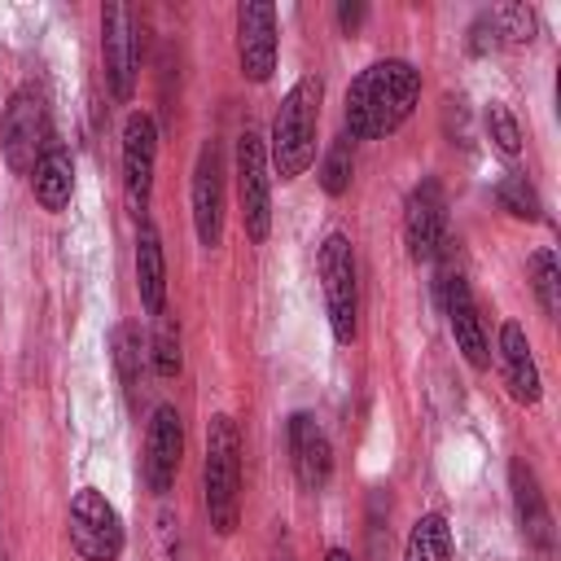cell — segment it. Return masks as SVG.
I'll return each mask as SVG.
<instances>
[{
    "mask_svg": "<svg viewBox=\"0 0 561 561\" xmlns=\"http://www.w3.org/2000/svg\"><path fill=\"white\" fill-rule=\"evenodd\" d=\"M416 101H421V75L412 61H403V57L373 61L346 88V110H342L346 136L351 140H381L408 123Z\"/></svg>",
    "mask_w": 561,
    "mask_h": 561,
    "instance_id": "obj_1",
    "label": "cell"
},
{
    "mask_svg": "<svg viewBox=\"0 0 561 561\" xmlns=\"http://www.w3.org/2000/svg\"><path fill=\"white\" fill-rule=\"evenodd\" d=\"M320 101H324V79L302 75L285 96L272 118L267 136V167L289 184L316 162V131H320Z\"/></svg>",
    "mask_w": 561,
    "mask_h": 561,
    "instance_id": "obj_2",
    "label": "cell"
},
{
    "mask_svg": "<svg viewBox=\"0 0 561 561\" xmlns=\"http://www.w3.org/2000/svg\"><path fill=\"white\" fill-rule=\"evenodd\" d=\"M202 486H206V513L215 535H232L241 526V430L228 412L210 416L206 425Z\"/></svg>",
    "mask_w": 561,
    "mask_h": 561,
    "instance_id": "obj_3",
    "label": "cell"
},
{
    "mask_svg": "<svg viewBox=\"0 0 561 561\" xmlns=\"http://www.w3.org/2000/svg\"><path fill=\"white\" fill-rule=\"evenodd\" d=\"M48 145H53L48 101H44V92H39L35 83H22V88L9 96L4 118H0V149H4L9 171L31 175Z\"/></svg>",
    "mask_w": 561,
    "mask_h": 561,
    "instance_id": "obj_4",
    "label": "cell"
},
{
    "mask_svg": "<svg viewBox=\"0 0 561 561\" xmlns=\"http://www.w3.org/2000/svg\"><path fill=\"white\" fill-rule=\"evenodd\" d=\"M320 280H324L329 329L342 346H351L359 333V272H355V250L342 232H329L320 245Z\"/></svg>",
    "mask_w": 561,
    "mask_h": 561,
    "instance_id": "obj_5",
    "label": "cell"
},
{
    "mask_svg": "<svg viewBox=\"0 0 561 561\" xmlns=\"http://www.w3.org/2000/svg\"><path fill=\"white\" fill-rule=\"evenodd\" d=\"M66 530H70V548L83 561H118L123 552V517L96 486H79L70 495Z\"/></svg>",
    "mask_w": 561,
    "mask_h": 561,
    "instance_id": "obj_6",
    "label": "cell"
},
{
    "mask_svg": "<svg viewBox=\"0 0 561 561\" xmlns=\"http://www.w3.org/2000/svg\"><path fill=\"white\" fill-rule=\"evenodd\" d=\"M237 202H241L245 237L267 241V232H272V167H267V145L254 131L237 136Z\"/></svg>",
    "mask_w": 561,
    "mask_h": 561,
    "instance_id": "obj_7",
    "label": "cell"
},
{
    "mask_svg": "<svg viewBox=\"0 0 561 561\" xmlns=\"http://www.w3.org/2000/svg\"><path fill=\"white\" fill-rule=\"evenodd\" d=\"M101 57H105V83L114 101H131L136 70H140V18L131 4L101 9Z\"/></svg>",
    "mask_w": 561,
    "mask_h": 561,
    "instance_id": "obj_8",
    "label": "cell"
},
{
    "mask_svg": "<svg viewBox=\"0 0 561 561\" xmlns=\"http://www.w3.org/2000/svg\"><path fill=\"white\" fill-rule=\"evenodd\" d=\"M403 245L416 263L438 259L447 245V197L434 175H425L403 202Z\"/></svg>",
    "mask_w": 561,
    "mask_h": 561,
    "instance_id": "obj_9",
    "label": "cell"
},
{
    "mask_svg": "<svg viewBox=\"0 0 561 561\" xmlns=\"http://www.w3.org/2000/svg\"><path fill=\"white\" fill-rule=\"evenodd\" d=\"M180 460H184V421L171 403H162V408H153L149 430H145V456H140L145 486L153 495H167L175 486Z\"/></svg>",
    "mask_w": 561,
    "mask_h": 561,
    "instance_id": "obj_10",
    "label": "cell"
},
{
    "mask_svg": "<svg viewBox=\"0 0 561 561\" xmlns=\"http://www.w3.org/2000/svg\"><path fill=\"white\" fill-rule=\"evenodd\" d=\"M193 228L206 250L224 241V149L219 140H202L193 162Z\"/></svg>",
    "mask_w": 561,
    "mask_h": 561,
    "instance_id": "obj_11",
    "label": "cell"
},
{
    "mask_svg": "<svg viewBox=\"0 0 561 561\" xmlns=\"http://www.w3.org/2000/svg\"><path fill=\"white\" fill-rule=\"evenodd\" d=\"M153 167H158V127L145 110H136L123 123V193L136 215H145V206H149Z\"/></svg>",
    "mask_w": 561,
    "mask_h": 561,
    "instance_id": "obj_12",
    "label": "cell"
},
{
    "mask_svg": "<svg viewBox=\"0 0 561 561\" xmlns=\"http://www.w3.org/2000/svg\"><path fill=\"white\" fill-rule=\"evenodd\" d=\"M443 289V311H447V324H451V337H456V351L465 355L469 368H486L491 364V342H486V329H482V316H478V302L469 294V280L460 272H443L438 280Z\"/></svg>",
    "mask_w": 561,
    "mask_h": 561,
    "instance_id": "obj_13",
    "label": "cell"
},
{
    "mask_svg": "<svg viewBox=\"0 0 561 561\" xmlns=\"http://www.w3.org/2000/svg\"><path fill=\"white\" fill-rule=\"evenodd\" d=\"M237 61L250 83H267L276 70V9L241 4L237 9Z\"/></svg>",
    "mask_w": 561,
    "mask_h": 561,
    "instance_id": "obj_14",
    "label": "cell"
},
{
    "mask_svg": "<svg viewBox=\"0 0 561 561\" xmlns=\"http://www.w3.org/2000/svg\"><path fill=\"white\" fill-rule=\"evenodd\" d=\"M508 486H513V504H517V522H522V535L526 543L535 548L539 561H552V543H557V530H552V513H548V500L539 491V478L526 460H513L508 465Z\"/></svg>",
    "mask_w": 561,
    "mask_h": 561,
    "instance_id": "obj_15",
    "label": "cell"
},
{
    "mask_svg": "<svg viewBox=\"0 0 561 561\" xmlns=\"http://www.w3.org/2000/svg\"><path fill=\"white\" fill-rule=\"evenodd\" d=\"M285 438H289V465H294V478L302 491H320L333 473V447H329V434L316 425V416L307 412H294L289 425H285Z\"/></svg>",
    "mask_w": 561,
    "mask_h": 561,
    "instance_id": "obj_16",
    "label": "cell"
},
{
    "mask_svg": "<svg viewBox=\"0 0 561 561\" xmlns=\"http://www.w3.org/2000/svg\"><path fill=\"white\" fill-rule=\"evenodd\" d=\"M530 39H535V9H526V4H491L469 26L473 53H495V48L530 44Z\"/></svg>",
    "mask_w": 561,
    "mask_h": 561,
    "instance_id": "obj_17",
    "label": "cell"
},
{
    "mask_svg": "<svg viewBox=\"0 0 561 561\" xmlns=\"http://www.w3.org/2000/svg\"><path fill=\"white\" fill-rule=\"evenodd\" d=\"M500 368H504V386L517 403H539L543 381H539V364L530 355V337L517 320L500 324Z\"/></svg>",
    "mask_w": 561,
    "mask_h": 561,
    "instance_id": "obj_18",
    "label": "cell"
},
{
    "mask_svg": "<svg viewBox=\"0 0 561 561\" xmlns=\"http://www.w3.org/2000/svg\"><path fill=\"white\" fill-rule=\"evenodd\" d=\"M136 289L149 316H158L167 307V254H162V237L149 219H140L136 228Z\"/></svg>",
    "mask_w": 561,
    "mask_h": 561,
    "instance_id": "obj_19",
    "label": "cell"
},
{
    "mask_svg": "<svg viewBox=\"0 0 561 561\" xmlns=\"http://www.w3.org/2000/svg\"><path fill=\"white\" fill-rule=\"evenodd\" d=\"M31 188H35V202L48 210V215H61L75 197V158L66 145H48L44 158L35 162L31 171Z\"/></svg>",
    "mask_w": 561,
    "mask_h": 561,
    "instance_id": "obj_20",
    "label": "cell"
},
{
    "mask_svg": "<svg viewBox=\"0 0 561 561\" xmlns=\"http://www.w3.org/2000/svg\"><path fill=\"white\" fill-rule=\"evenodd\" d=\"M110 355H114V373H118V381H123L127 403H136L145 346H140V329H136L131 320H118V324H114V333H110Z\"/></svg>",
    "mask_w": 561,
    "mask_h": 561,
    "instance_id": "obj_21",
    "label": "cell"
},
{
    "mask_svg": "<svg viewBox=\"0 0 561 561\" xmlns=\"http://www.w3.org/2000/svg\"><path fill=\"white\" fill-rule=\"evenodd\" d=\"M447 557H451V526L443 513H425L403 543V561H447Z\"/></svg>",
    "mask_w": 561,
    "mask_h": 561,
    "instance_id": "obj_22",
    "label": "cell"
},
{
    "mask_svg": "<svg viewBox=\"0 0 561 561\" xmlns=\"http://www.w3.org/2000/svg\"><path fill=\"white\" fill-rule=\"evenodd\" d=\"M495 202H500V210H508L513 219H526V224H539V219H543V202H539V193L530 188L526 175H504V180L495 184Z\"/></svg>",
    "mask_w": 561,
    "mask_h": 561,
    "instance_id": "obj_23",
    "label": "cell"
},
{
    "mask_svg": "<svg viewBox=\"0 0 561 561\" xmlns=\"http://www.w3.org/2000/svg\"><path fill=\"white\" fill-rule=\"evenodd\" d=\"M351 171H355V140L351 136H337L320 162V188L329 197H342L351 188Z\"/></svg>",
    "mask_w": 561,
    "mask_h": 561,
    "instance_id": "obj_24",
    "label": "cell"
},
{
    "mask_svg": "<svg viewBox=\"0 0 561 561\" xmlns=\"http://www.w3.org/2000/svg\"><path fill=\"white\" fill-rule=\"evenodd\" d=\"M530 285H535V298H539L543 316H557L561 311V263H557L552 250L530 254Z\"/></svg>",
    "mask_w": 561,
    "mask_h": 561,
    "instance_id": "obj_25",
    "label": "cell"
},
{
    "mask_svg": "<svg viewBox=\"0 0 561 561\" xmlns=\"http://www.w3.org/2000/svg\"><path fill=\"white\" fill-rule=\"evenodd\" d=\"M180 364H184V355H180V320L162 307L158 324H153V373L158 377H175Z\"/></svg>",
    "mask_w": 561,
    "mask_h": 561,
    "instance_id": "obj_26",
    "label": "cell"
},
{
    "mask_svg": "<svg viewBox=\"0 0 561 561\" xmlns=\"http://www.w3.org/2000/svg\"><path fill=\"white\" fill-rule=\"evenodd\" d=\"M482 118H486V136L495 140V149H500L504 158H513V153L522 149V127H517L513 110H508V105H500V101H491Z\"/></svg>",
    "mask_w": 561,
    "mask_h": 561,
    "instance_id": "obj_27",
    "label": "cell"
},
{
    "mask_svg": "<svg viewBox=\"0 0 561 561\" xmlns=\"http://www.w3.org/2000/svg\"><path fill=\"white\" fill-rule=\"evenodd\" d=\"M364 18H368V4H364V0H342V4H337V26H342L346 35H355V31L364 26Z\"/></svg>",
    "mask_w": 561,
    "mask_h": 561,
    "instance_id": "obj_28",
    "label": "cell"
},
{
    "mask_svg": "<svg viewBox=\"0 0 561 561\" xmlns=\"http://www.w3.org/2000/svg\"><path fill=\"white\" fill-rule=\"evenodd\" d=\"M272 561H298V557H294V543H289V535H280V539H276V548H272Z\"/></svg>",
    "mask_w": 561,
    "mask_h": 561,
    "instance_id": "obj_29",
    "label": "cell"
},
{
    "mask_svg": "<svg viewBox=\"0 0 561 561\" xmlns=\"http://www.w3.org/2000/svg\"><path fill=\"white\" fill-rule=\"evenodd\" d=\"M324 561H355V557H351L346 548H329V552H324Z\"/></svg>",
    "mask_w": 561,
    "mask_h": 561,
    "instance_id": "obj_30",
    "label": "cell"
},
{
    "mask_svg": "<svg viewBox=\"0 0 561 561\" xmlns=\"http://www.w3.org/2000/svg\"><path fill=\"white\" fill-rule=\"evenodd\" d=\"M0 561H4V557H0Z\"/></svg>",
    "mask_w": 561,
    "mask_h": 561,
    "instance_id": "obj_31",
    "label": "cell"
}]
</instances>
